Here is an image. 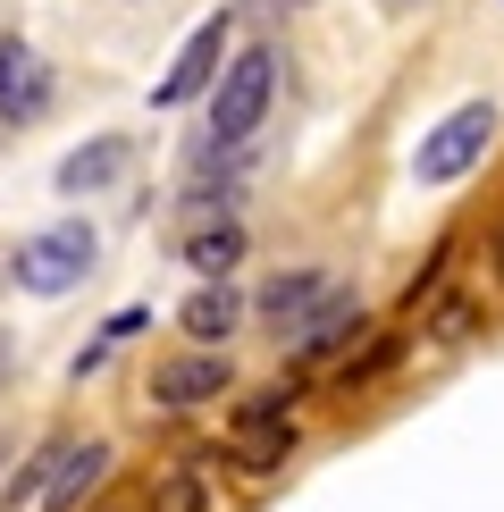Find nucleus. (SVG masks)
<instances>
[{
    "label": "nucleus",
    "mask_w": 504,
    "mask_h": 512,
    "mask_svg": "<svg viewBox=\"0 0 504 512\" xmlns=\"http://www.w3.org/2000/svg\"><path fill=\"white\" fill-rule=\"evenodd\" d=\"M110 437H84L68 445V462H59V479H51V496H42V512H84V496H93L101 479H110Z\"/></svg>",
    "instance_id": "f8f14e48"
},
{
    "label": "nucleus",
    "mask_w": 504,
    "mask_h": 512,
    "mask_svg": "<svg viewBox=\"0 0 504 512\" xmlns=\"http://www.w3.org/2000/svg\"><path fill=\"white\" fill-rule=\"evenodd\" d=\"M496 277H504V236H496Z\"/></svg>",
    "instance_id": "a211bd4d"
},
{
    "label": "nucleus",
    "mask_w": 504,
    "mask_h": 512,
    "mask_svg": "<svg viewBox=\"0 0 504 512\" xmlns=\"http://www.w3.org/2000/svg\"><path fill=\"white\" fill-rule=\"evenodd\" d=\"M353 336H362V294H353V286H336L328 303H320V311L303 319V336H294L286 353H294V370H311V361H328V353H345Z\"/></svg>",
    "instance_id": "6e6552de"
},
{
    "label": "nucleus",
    "mask_w": 504,
    "mask_h": 512,
    "mask_svg": "<svg viewBox=\"0 0 504 512\" xmlns=\"http://www.w3.org/2000/svg\"><path fill=\"white\" fill-rule=\"evenodd\" d=\"M143 512H219V462L210 454L168 462V471L152 479V496H143Z\"/></svg>",
    "instance_id": "9b49d317"
},
{
    "label": "nucleus",
    "mask_w": 504,
    "mask_h": 512,
    "mask_svg": "<svg viewBox=\"0 0 504 512\" xmlns=\"http://www.w3.org/2000/svg\"><path fill=\"white\" fill-rule=\"evenodd\" d=\"M387 9H420V0H387Z\"/></svg>",
    "instance_id": "6ab92c4d"
},
{
    "label": "nucleus",
    "mask_w": 504,
    "mask_h": 512,
    "mask_svg": "<svg viewBox=\"0 0 504 512\" xmlns=\"http://www.w3.org/2000/svg\"><path fill=\"white\" fill-rule=\"evenodd\" d=\"M93 261H101L93 219H51V227H34V236L9 252V277L26 294H76L84 277H93Z\"/></svg>",
    "instance_id": "f03ea898"
},
{
    "label": "nucleus",
    "mask_w": 504,
    "mask_h": 512,
    "mask_svg": "<svg viewBox=\"0 0 504 512\" xmlns=\"http://www.w3.org/2000/svg\"><path fill=\"white\" fill-rule=\"evenodd\" d=\"M278 420H294V378H278V387L236 403V429H278Z\"/></svg>",
    "instance_id": "dca6fc26"
},
{
    "label": "nucleus",
    "mask_w": 504,
    "mask_h": 512,
    "mask_svg": "<svg viewBox=\"0 0 504 512\" xmlns=\"http://www.w3.org/2000/svg\"><path fill=\"white\" fill-rule=\"evenodd\" d=\"M227 387H236V361H227V353L185 345V353L152 361V403H160V412H194V403H219Z\"/></svg>",
    "instance_id": "20e7f679"
},
{
    "label": "nucleus",
    "mask_w": 504,
    "mask_h": 512,
    "mask_svg": "<svg viewBox=\"0 0 504 512\" xmlns=\"http://www.w3.org/2000/svg\"><path fill=\"white\" fill-rule=\"evenodd\" d=\"M126 160H135V143H126V135H93V143H76V152L68 160H59V194H68V202H84V194H110V185L126 177Z\"/></svg>",
    "instance_id": "1a4fd4ad"
},
{
    "label": "nucleus",
    "mask_w": 504,
    "mask_h": 512,
    "mask_svg": "<svg viewBox=\"0 0 504 512\" xmlns=\"http://www.w3.org/2000/svg\"><path fill=\"white\" fill-rule=\"evenodd\" d=\"M236 462H244V471H286V462H294V420H278V429H236Z\"/></svg>",
    "instance_id": "4468645a"
},
{
    "label": "nucleus",
    "mask_w": 504,
    "mask_h": 512,
    "mask_svg": "<svg viewBox=\"0 0 504 512\" xmlns=\"http://www.w3.org/2000/svg\"><path fill=\"white\" fill-rule=\"evenodd\" d=\"M110 512H118V504H110Z\"/></svg>",
    "instance_id": "aec40b11"
},
{
    "label": "nucleus",
    "mask_w": 504,
    "mask_h": 512,
    "mask_svg": "<svg viewBox=\"0 0 504 512\" xmlns=\"http://www.w3.org/2000/svg\"><path fill=\"white\" fill-rule=\"evenodd\" d=\"M328 294H336V277H320V269H278L261 294H252V311H261V328H278L286 345H294V336H303V319L320 311Z\"/></svg>",
    "instance_id": "423d86ee"
},
{
    "label": "nucleus",
    "mask_w": 504,
    "mask_h": 512,
    "mask_svg": "<svg viewBox=\"0 0 504 512\" xmlns=\"http://www.w3.org/2000/svg\"><path fill=\"white\" fill-rule=\"evenodd\" d=\"M244 294L236 286H194L185 294V311H177V328H185V345H202V353H227V336L244 328Z\"/></svg>",
    "instance_id": "9d476101"
},
{
    "label": "nucleus",
    "mask_w": 504,
    "mask_h": 512,
    "mask_svg": "<svg viewBox=\"0 0 504 512\" xmlns=\"http://www.w3.org/2000/svg\"><path fill=\"white\" fill-rule=\"evenodd\" d=\"M395 353H404L395 336H378L370 353H345V370H336V395H362V387H378V378L395 370Z\"/></svg>",
    "instance_id": "2eb2a0df"
},
{
    "label": "nucleus",
    "mask_w": 504,
    "mask_h": 512,
    "mask_svg": "<svg viewBox=\"0 0 504 512\" xmlns=\"http://www.w3.org/2000/svg\"><path fill=\"white\" fill-rule=\"evenodd\" d=\"M471 319H479L471 294H446V311L429 319V336H437V345H462V336H471Z\"/></svg>",
    "instance_id": "f3484780"
},
{
    "label": "nucleus",
    "mask_w": 504,
    "mask_h": 512,
    "mask_svg": "<svg viewBox=\"0 0 504 512\" xmlns=\"http://www.w3.org/2000/svg\"><path fill=\"white\" fill-rule=\"evenodd\" d=\"M219 76H227V17H202L194 42L177 51V68L152 84V101H160V110H177V101H194L202 84H219Z\"/></svg>",
    "instance_id": "39448f33"
},
{
    "label": "nucleus",
    "mask_w": 504,
    "mask_h": 512,
    "mask_svg": "<svg viewBox=\"0 0 504 512\" xmlns=\"http://www.w3.org/2000/svg\"><path fill=\"white\" fill-rule=\"evenodd\" d=\"M496 126H504V110H496V101H462V110H446V118L429 126V135H420L412 177H420V185H462L479 160H488Z\"/></svg>",
    "instance_id": "7ed1b4c3"
},
{
    "label": "nucleus",
    "mask_w": 504,
    "mask_h": 512,
    "mask_svg": "<svg viewBox=\"0 0 504 512\" xmlns=\"http://www.w3.org/2000/svg\"><path fill=\"white\" fill-rule=\"evenodd\" d=\"M269 93H278V51L252 42V51H236V59H227V76L210 84V135H202L194 160H236L244 143H252V126L269 118Z\"/></svg>",
    "instance_id": "f257e3e1"
},
{
    "label": "nucleus",
    "mask_w": 504,
    "mask_h": 512,
    "mask_svg": "<svg viewBox=\"0 0 504 512\" xmlns=\"http://www.w3.org/2000/svg\"><path fill=\"white\" fill-rule=\"evenodd\" d=\"M185 261L202 269V286H227V269L244 261V227L236 219H202L194 236H185Z\"/></svg>",
    "instance_id": "ddd939ff"
},
{
    "label": "nucleus",
    "mask_w": 504,
    "mask_h": 512,
    "mask_svg": "<svg viewBox=\"0 0 504 512\" xmlns=\"http://www.w3.org/2000/svg\"><path fill=\"white\" fill-rule=\"evenodd\" d=\"M51 110V59H34V42H0V126H34Z\"/></svg>",
    "instance_id": "0eeeda50"
}]
</instances>
